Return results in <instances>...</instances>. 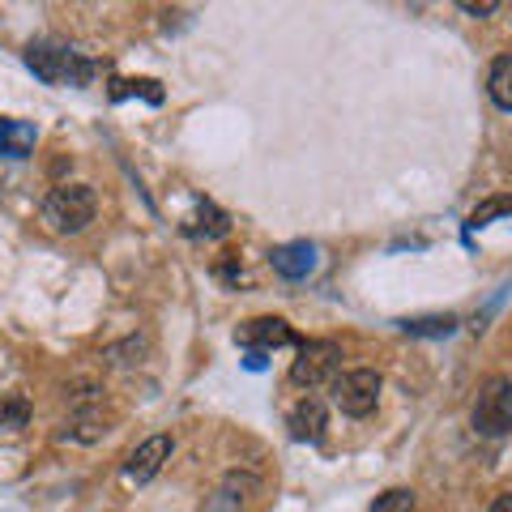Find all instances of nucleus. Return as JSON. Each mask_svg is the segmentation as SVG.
I'll return each mask as SVG.
<instances>
[{"instance_id":"nucleus-11","label":"nucleus","mask_w":512,"mask_h":512,"mask_svg":"<svg viewBox=\"0 0 512 512\" xmlns=\"http://www.w3.org/2000/svg\"><path fill=\"white\" fill-rule=\"evenodd\" d=\"M227 227H231V222H227V214H222L214 201H197V214L188 218L184 231L188 235H210V239H218V235H227Z\"/></svg>"},{"instance_id":"nucleus-12","label":"nucleus","mask_w":512,"mask_h":512,"mask_svg":"<svg viewBox=\"0 0 512 512\" xmlns=\"http://www.w3.org/2000/svg\"><path fill=\"white\" fill-rule=\"evenodd\" d=\"M487 90L491 99L500 103L504 111H512V56H500L491 64V77H487Z\"/></svg>"},{"instance_id":"nucleus-13","label":"nucleus","mask_w":512,"mask_h":512,"mask_svg":"<svg viewBox=\"0 0 512 512\" xmlns=\"http://www.w3.org/2000/svg\"><path fill=\"white\" fill-rule=\"evenodd\" d=\"M402 329L410 338H448L457 329V316H414V320H402Z\"/></svg>"},{"instance_id":"nucleus-2","label":"nucleus","mask_w":512,"mask_h":512,"mask_svg":"<svg viewBox=\"0 0 512 512\" xmlns=\"http://www.w3.org/2000/svg\"><path fill=\"white\" fill-rule=\"evenodd\" d=\"M94 210H99V201H94V192L86 184H60V188L47 192L43 222L60 235H77L94 222Z\"/></svg>"},{"instance_id":"nucleus-14","label":"nucleus","mask_w":512,"mask_h":512,"mask_svg":"<svg viewBox=\"0 0 512 512\" xmlns=\"http://www.w3.org/2000/svg\"><path fill=\"white\" fill-rule=\"evenodd\" d=\"M30 419V402L22 393H0V431H18Z\"/></svg>"},{"instance_id":"nucleus-19","label":"nucleus","mask_w":512,"mask_h":512,"mask_svg":"<svg viewBox=\"0 0 512 512\" xmlns=\"http://www.w3.org/2000/svg\"><path fill=\"white\" fill-rule=\"evenodd\" d=\"M491 512H512V491L495 495V500H491Z\"/></svg>"},{"instance_id":"nucleus-4","label":"nucleus","mask_w":512,"mask_h":512,"mask_svg":"<svg viewBox=\"0 0 512 512\" xmlns=\"http://www.w3.org/2000/svg\"><path fill=\"white\" fill-rule=\"evenodd\" d=\"M333 402H338V410L350 414V419H367L380 402V372L355 367V372L333 376Z\"/></svg>"},{"instance_id":"nucleus-16","label":"nucleus","mask_w":512,"mask_h":512,"mask_svg":"<svg viewBox=\"0 0 512 512\" xmlns=\"http://www.w3.org/2000/svg\"><path fill=\"white\" fill-rule=\"evenodd\" d=\"M410 508H414V491H406V487H393V491L376 495V504L367 508V512H410Z\"/></svg>"},{"instance_id":"nucleus-9","label":"nucleus","mask_w":512,"mask_h":512,"mask_svg":"<svg viewBox=\"0 0 512 512\" xmlns=\"http://www.w3.org/2000/svg\"><path fill=\"white\" fill-rule=\"evenodd\" d=\"M269 261H274V269L282 278H308L316 269V248L308 239H295V244H282V248L269 252Z\"/></svg>"},{"instance_id":"nucleus-3","label":"nucleus","mask_w":512,"mask_h":512,"mask_svg":"<svg viewBox=\"0 0 512 512\" xmlns=\"http://www.w3.org/2000/svg\"><path fill=\"white\" fill-rule=\"evenodd\" d=\"M474 431L478 436H508L512 431V380L495 376L483 384V393H478L474 402Z\"/></svg>"},{"instance_id":"nucleus-17","label":"nucleus","mask_w":512,"mask_h":512,"mask_svg":"<svg viewBox=\"0 0 512 512\" xmlns=\"http://www.w3.org/2000/svg\"><path fill=\"white\" fill-rule=\"evenodd\" d=\"M495 214H512V197H495V201H487V205H478V210L470 214V227H487Z\"/></svg>"},{"instance_id":"nucleus-6","label":"nucleus","mask_w":512,"mask_h":512,"mask_svg":"<svg viewBox=\"0 0 512 512\" xmlns=\"http://www.w3.org/2000/svg\"><path fill=\"white\" fill-rule=\"evenodd\" d=\"M235 342L256 350V355H265V350H278V346H291L295 342V329L286 325L282 316H256V320H244V325L235 329Z\"/></svg>"},{"instance_id":"nucleus-1","label":"nucleus","mask_w":512,"mask_h":512,"mask_svg":"<svg viewBox=\"0 0 512 512\" xmlns=\"http://www.w3.org/2000/svg\"><path fill=\"white\" fill-rule=\"evenodd\" d=\"M26 69L47 86H86L94 77V64L82 52H73V47H64L56 39L30 43L26 47Z\"/></svg>"},{"instance_id":"nucleus-18","label":"nucleus","mask_w":512,"mask_h":512,"mask_svg":"<svg viewBox=\"0 0 512 512\" xmlns=\"http://www.w3.org/2000/svg\"><path fill=\"white\" fill-rule=\"evenodd\" d=\"M461 9H466V13H474V18H487V13H495V5H491V0H483V5H474V0H461Z\"/></svg>"},{"instance_id":"nucleus-8","label":"nucleus","mask_w":512,"mask_h":512,"mask_svg":"<svg viewBox=\"0 0 512 512\" xmlns=\"http://www.w3.org/2000/svg\"><path fill=\"white\" fill-rule=\"evenodd\" d=\"M286 427H291V436H295V440L316 444L320 436H325V427H329L325 402H320V397H303V402L291 410V419H286Z\"/></svg>"},{"instance_id":"nucleus-15","label":"nucleus","mask_w":512,"mask_h":512,"mask_svg":"<svg viewBox=\"0 0 512 512\" xmlns=\"http://www.w3.org/2000/svg\"><path fill=\"white\" fill-rule=\"evenodd\" d=\"M128 94H141V99H150V103H163V90H158V82H150V77H137V82H116L111 99H128Z\"/></svg>"},{"instance_id":"nucleus-5","label":"nucleus","mask_w":512,"mask_h":512,"mask_svg":"<svg viewBox=\"0 0 512 512\" xmlns=\"http://www.w3.org/2000/svg\"><path fill=\"white\" fill-rule=\"evenodd\" d=\"M342 350L333 342H299V359L291 363V380L299 389H320L325 380L338 376Z\"/></svg>"},{"instance_id":"nucleus-7","label":"nucleus","mask_w":512,"mask_h":512,"mask_svg":"<svg viewBox=\"0 0 512 512\" xmlns=\"http://www.w3.org/2000/svg\"><path fill=\"white\" fill-rule=\"evenodd\" d=\"M171 457V440L167 436H150L146 444H137L124 461V478L128 483H150V478L163 470V461Z\"/></svg>"},{"instance_id":"nucleus-10","label":"nucleus","mask_w":512,"mask_h":512,"mask_svg":"<svg viewBox=\"0 0 512 512\" xmlns=\"http://www.w3.org/2000/svg\"><path fill=\"white\" fill-rule=\"evenodd\" d=\"M35 150V128L26 120H0V154L5 158H26Z\"/></svg>"}]
</instances>
